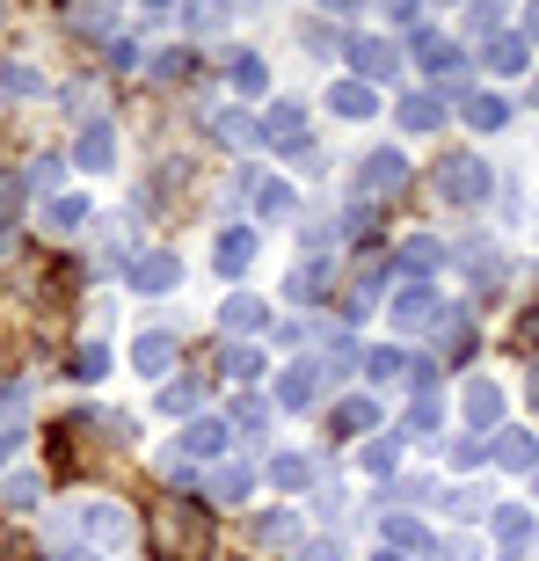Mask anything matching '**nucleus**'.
<instances>
[{
  "instance_id": "nucleus-1",
  "label": "nucleus",
  "mask_w": 539,
  "mask_h": 561,
  "mask_svg": "<svg viewBox=\"0 0 539 561\" xmlns=\"http://www.w3.org/2000/svg\"><path fill=\"white\" fill-rule=\"evenodd\" d=\"M431 190H437V205L474 211V205H489V197H496V175H489V161H481V153H452V161H437Z\"/></svg>"
},
{
  "instance_id": "nucleus-2",
  "label": "nucleus",
  "mask_w": 539,
  "mask_h": 561,
  "mask_svg": "<svg viewBox=\"0 0 539 561\" xmlns=\"http://www.w3.org/2000/svg\"><path fill=\"white\" fill-rule=\"evenodd\" d=\"M249 263H255V233L249 227H219L211 233V271L219 277H249Z\"/></svg>"
},
{
  "instance_id": "nucleus-3",
  "label": "nucleus",
  "mask_w": 539,
  "mask_h": 561,
  "mask_svg": "<svg viewBox=\"0 0 539 561\" xmlns=\"http://www.w3.org/2000/svg\"><path fill=\"white\" fill-rule=\"evenodd\" d=\"M351 66H357V81L372 88V81H394L401 73V51L387 37H351Z\"/></svg>"
},
{
  "instance_id": "nucleus-4",
  "label": "nucleus",
  "mask_w": 539,
  "mask_h": 561,
  "mask_svg": "<svg viewBox=\"0 0 539 561\" xmlns=\"http://www.w3.org/2000/svg\"><path fill=\"white\" fill-rule=\"evenodd\" d=\"M81 533L103 547H131V511L125 503H81Z\"/></svg>"
},
{
  "instance_id": "nucleus-5",
  "label": "nucleus",
  "mask_w": 539,
  "mask_h": 561,
  "mask_svg": "<svg viewBox=\"0 0 539 561\" xmlns=\"http://www.w3.org/2000/svg\"><path fill=\"white\" fill-rule=\"evenodd\" d=\"M131 285H139V291H175V285H183V263H175L168 249H139V263H131Z\"/></svg>"
},
{
  "instance_id": "nucleus-6",
  "label": "nucleus",
  "mask_w": 539,
  "mask_h": 561,
  "mask_svg": "<svg viewBox=\"0 0 539 561\" xmlns=\"http://www.w3.org/2000/svg\"><path fill=\"white\" fill-rule=\"evenodd\" d=\"M401 183H409V161H401V153H365V168H357V190H365V197L401 190Z\"/></svg>"
},
{
  "instance_id": "nucleus-7",
  "label": "nucleus",
  "mask_w": 539,
  "mask_h": 561,
  "mask_svg": "<svg viewBox=\"0 0 539 561\" xmlns=\"http://www.w3.org/2000/svg\"><path fill=\"white\" fill-rule=\"evenodd\" d=\"M459 409H467V423H474V431H489V423L503 416V387H496V379H467Z\"/></svg>"
},
{
  "instance_id": "nucleus-8",
  "label": "nucleus",
  "mask_w": 539,
  "mask_h": 561,
  "mask_svg": "<svg viewBox=\"0 0 539 561\" xmlns=\"http://www.w3.org/2000/svg\"><path fill=\"white\" fill-rule=\"evenodd\" d=\"M489 453H496V467H511V474H532L539 467V437L532 431H503Z\"/></svg>"
},
{
  "instance_id": "nucleus-9",
  "label": "nucleus",
  "mask_w": 539,
  "mask_h": 561,
  "mask_svg": "<svg viewBox=\"0 0 539 561\" xmlns=\"http://www.w3.org/2000/svg\"><path fill=\"white\" fill-rule=\"evenodd\" d=\"M227 423H219V416H197V423H190V431H183V459H219V453H227Z\"/></svg>"
},
{
  "instance_id": "nucleus-10",
  "label": "nucleus",
  "mask_w": 539,
  "mask_h": 561,
  "mask_svg": "<svg viewBox=\"0 0 539 561\" xmlns=\"http://www.w3.org/2000/svg\"><path fill=\"white\" fill-rule=\"evenodd\" d=\"M73 161L95 168V175H110V168H117V139H110V125H88L81 139H73Z\"/></svg>"
},
{
  "instance_id": "nucleus-11",
  "label": "nucleus",
  "mask_w": 539,
  "mask_h": 561,
  "mask_svg": "<svg viewBox=\"0 0 539 561\" xmlns=\"http://www.w3.org/2000/svg\"><path fill=\"white\" fill-rule=\"evenodd\" d=\"M496 547H503V561H518L525 547H532V518H525L518 503H503V511H496Z\"/></svg>"
},
{
  "instance_id": "nucleus-12",
  "label": "nucleus",
  "mask_w": 539,
  "mask_h": 561,
  "mask_svg": "<svg viewBox=\"0 0 539 561\" xmlns=\"http://www.w3.org/2000/svg\"><path fill=\"white\" fill-rule=\"evenodd\" d=\"M131 365H139L146 379L175 373V335H139V343H131Z\"/></svg>"
},
{
  "instance_id": "nucleus-13",
  "label": "nucleus",
  "mask_w": 539,
  "mask_h": 561,
  "mask_svg": "<svg viewBox=\"0 0 539 561\" xmlns=\"http://www.w3.org/2000/svg\"><path fill=\"white\" fill-rule=\"evenodd\" d=\"M329 110H335V117H372V110H379V88H365V81H335V88H329Z\"/></svg>"
},
{
  "instance_id": "nucleus-14",
  "label": "nucleus",
  "mask_w": 539,
  "mask_h": 561,
  "mask_svg": "<svg viewBox=\"0 0 539 561\" xmlns=\"http://www.w3.org/2000/svg\"><path fill=\"white\" fill-rule=\"evenodd\" d=\"M255 211H263L270 227H277V219H291V211H299V190L277 183V175H263V183H255Z\"/></svg>"
},
{
  "instance_id": "nucleus-15",
  "label": "nucleus",
  "mask_w": 539,
  "mask_h": 561,
  "mask_svg": "<svg viewBox=\"0 0 539 561\" xmlns=\"http://www.w3.org/2000/svg\"><path fill=\"white\" fill-rule=\"evenodd\" d=\"M459 117H467L474 131H503V125H511V103H503V95H467Z\"/></svg>"
},
{
  "instance_id": "nucleus-16",
  "label": "nucleus",
  "mask_w": 539,
  "mask_h": 561,
  "mask_svg": "<svg viewBox=\"0 0 539 561\" xmlns=\"http://www.w3.org/2000/svg\"><path fill=\"white\" fill-rule=\"evenodd\" d=\"M313 394H321V373H313V365H285V379H277V401H285V409H307Z\"/></svg>"
},
{
  "instance_id": "nucleus-17",
  "label": "nucleus",
  "mask_w": 539,
  "mask_h": 561,
  "mask_svg": "<svg viewBox=\"0 0 539 561\" xmlns=\"http://www.w3.org/2000/svg\"><path fill=\"white\" fill-rule=\"evenodd\" d=\"M379 540L401 547V554H437V540H431V533H423L415 518H387V525H379Z\"/></svg>"
},
{
  "instance_id": "nucleus-18",
  "label": "nucleus",
  "mask_w": 539,
  "mask_h": 561,
  "mask_svg": "<svg viewBox=\"0 0 539 561\" xmlns=\"http://www.w3.org/2000/svg\"><path fill=\"white\" fill-rule=\"evenodd\" d=\"M219 321H227L233 335H249V329H263V321H270V307H263V299H249V291H233L227 307H219Z\"/></svg>"
},
{
  "instance_id": "nucleus-19",
  "label": "nucleus",
  "mask_w": 539,
  "mask_h": 561,
  "mask_svg": "<svg viewBox=\"0 0 539 561\" xmlns=\"http://www.w3.org/2000/svg\"><path fill=\"white\" fill-rule=\"evenodd\" d=\"M22 409H30V394H22V387H8V394H0V459L22 445Z\"/></svg>"
},
{
  "instance_id": "nucleus-20",
  "label": "nucleus",
  "mask_w": 539,
  "mask_h": 561,
  "mask_svg": "<svg viewBox=\"0 0 539 561\" xmlns=\"http://www.w3.org/2000/svg\"><path fill=\"white\" fill-rule=\"evenodd\" d=\"M387 313H394V329H423V321H431V291H423V285H401Z\"/></svg>"
},
{
  "instance_id": "nucleus-21",
  "label": "nucleus",
  "mask_w": 539,
  "mask_h": 561,
  "mask_svg": "<svg viewBox=\"0 0 539 561\" xmlns=\"http://www.w3.org/2000/svg\"><path fill=\"white\" fill-rule=\"evenodd\" d=\"M445 125V95H409L401 103V131H437Z\"/></svg>"
},
{
  "instance_id": "nucleus-22",
  "label": "nucleus",
  "mask_w": 539,
  "mask_h": 561,
  "mask_svg": "<svg viewBox=\"0 0 539 561\" xmlns=\"http://www.w3.org/2000/svg\"><path fill=\"white\" fill-rule=\"evenodd\" d=\"M81 219H88V197H73V190H59V197L44 205V227H51V233H73Z\"/></svg>"
},
{
  "instance_id": "nucleus-23",
  "label": "nucleus",
  "mask_w": 539,
  "mask_h": 561,
  "mask_svg": "<svg viewBox=\"0 0 539 561\" xmlns=\"http://www.w3.org/2000/svg\"><path fill=\"white\" fill-rule=\"evenodd\" d=\"M525 59H532V44H525V37H496V44H489V73H525Z\"/></svg>"
},
{
  "instance_id": "nucleus-24",
  "label": "nucleus",
  "mask_w": 539,
  "mask_h": 561,
  "mask_svg": "<svg viewBox=\"0 0 539 561\" xmlns=\"http://www.w3.org/2000/svg\"><path fill=\"white\" fill-rule=\"evenodd\" d=\"M270 481H277V489H307V481H313V459L277 453V459H270Z\"/></svg>"
},
{
  "instance_id": "nucleus-25",
  "label": "nucleus",
  "mask_w": 539,
  "mask_h": 561,
  "mask_svg": "<svg viewBox=\"0 0 539 561\" xmlns=\"http://www.w3.org/2000/svg\"><path fill=\"white\" fill-rule=\"evenodd\" d=\"M249 489H255L249 467H219V474H211V496L219 503H249Z\"/></svg>"
},
{
  "instance_id": "nucleus-26",
  "label": "nucleus",
  "mask_w": 539,
  "mask_h": 561,
  "mask_svg": "<svg viewBox=\"0 0 539 561\" xmlns=\"http://www.w3.org/2000/svg\"><path fill=\"white\" fill-rule=\"evenodd\" d=\"M233 88H241V95H263V88H270V66L255 59V51H233Z\"/></svg>"
},
{
  "instance_id": "nucleus-27",
  "label": "nucleus",
  "mask_w": 539,
  "mask_h": 561,
  "mask_svg": "<svg viewBox=\"0 0 539 561\" xmlns=\"http://www.w3.org/2000/svg\"><path fill=\"white\" fill-rule=\"evenodd\" d=\"M0 81H8V95H37V88H44V73H37L30 59H8V66H0Z\"/></svg>"
},
{
  "instance_id": "nucleus-28",
  "label": "nucleus",
  "mask_w": 539,
  "mask_h": 561,
  "mask_svg": "<svg viewBox=\"0 0 539 561\" xmlns=\"http://www.w3.org/2000/svg\"><path fill=\"white\" fill-rule=\"evenodd\" d=\"M372 423H379V409H372V401H343V409H335V431H343V437L372 431Z\"/></svg>"
},
{
  "instance_id": "nucleus-29",
  "label": "nucleus",
  "mask_w": 539,
  "mask_h": 561,
  "mask_svg": "<svg viewBox=\"0 0 539 561\" xmlns=\"http://www.w3.org/2000/svg\"><path fill=\"white\" fill-rule=\"evenodd\" d=\"M437 416H445V401H437V394H423V401L409 409V437H437Z\"/></svg>"
},
{
  "instance_id": "nucleus-30",
  "label": "nucleus",
  "mask_w": 539,
  "mask_h": 561,
  "mask_svg": "<svg viewBox=\"0 0 539 561\" xmlns=\"http://www.w3.org/2000/svg\"><path fill=\"white\" fill-rule=\"evenodd\" d=\"M285 540H299V518H285V511L255 525V547H285Z\"/></svg>"
},
{
  "instance_id": "nucleus-31",
  "label": "nucleus",
  "mask_w": 539,
  "mask_h": 561,
  "mask_svg": "<svg viewBox=\"0 0 539 561\" xmlns=\"http://www.w3.org/2000/svg\"><path fill=\"white\" fill-rule=\"evenodd\" d=\"M30 503H44V481L37 474H15V481H8V511H30Z\"/></svg>"
},
{
  "instance_id": "nucleus-32",
  "label": "nucleus",
  "mask_w": 539,
  "mask_h": 561,
  "mask_svg": "<svg viewBox=\"0 0 539 561\" xmlns=\"http://www.w3.org/2000/svg\"><path fill=\"white\" fill-rule=\"evenodd\" d=\"M227 22V0H190V30L205 37V30H219Z\"/></svg>"
},
{
  "instance_id": "nucleus-33",
  "label": "nucleus",
  "mask_w": 539,
  "mask_h": 561,
  "mask_svg": "<svg viewBox=\"0 0 539 561\" xmlns=\"http://www.w3.org/2000/svg\"><path fill=\"white\" fill-rule=\"evenodd\" d=\"M365 379H372V387L401 379V351H372V357H365Z\"/></svg>"
},
{
  "instance_id": "nucleus-34",
  "label": "nucleus",
  "mask_w": 539,
  "mask_h": 561,
  "mask_svg": "<svg viewBox=\"0 0 539 561\" xmlns=\"http://www.w3.org/2000/svg\"><path fill=\"white\" fill-rule=\"evenodd\" d=\"M219 131H227V146H255V125L241 110H219Z\"/></svg>"
},
{
  "instance_id": "nucleus-35",
  "label": "nucleus",
  "mask_w": 539,
  "mask_h": 561,
  "mask_svg": "<svg viewBox=\"0 0 539 561\" xmlns=\"http://www.w3.org/2000/svg\"><path fill=\"white\" fill-rule=\"evenodd\" d=\"M161 409H197V379H168V387H161Z\"/></svg>"
},
{
  "instance_id": "nucleus-36",
  "label": "nucleus",
  "mask_w": 539,
  "mask_h": 561,
  "mask_svg": "<svg viewBox=\"0 0 539 561\" xmlns=\"http://www.w3.org/2000/svg\"><path fill=\"white\" fill-rule=\"evenodd\" d=\"M110 373V351H103V343H95V351H81V357H73V379H103Z\"/></svg>"
},
{
  "instance_id": "nucleus-37",
  "label": "nucleus",
  "mask_w": 539,
  "mask_h": 561,
  "mask_svg": "<svg viewBox=\"0 0 539 561\" xmlns=\"http://www.w3.org/2000/svg\"><path fill=\"white\" fill-rule=\"evenodd\" d=\"M401 255H409V271H431V263H437V241H431V233H415Z\"/></svg>"
},
{
  "instance_id": "nucleus-38",
  "label": "nucleus",
  "mask_w": 539,
  "mask_h": 561,
  "mask_svg": "<svg viewBox=\"0 0 539 561\" xmlns=\"http://www.w3.org/2000/svg\"><path fill=\"white\" fill-rule=\"evenodd\" d=\"M153 73H161V81H183V73H190V51H161V59H153Z\"/></svg>"
},
{
  "instance_id": "nucleus-39",
  "label": "nucleus",
  "mask_w": 539,
  "mask_h": 561,
  "mask_svg": "<svg viewBox=\"0 0 539 561\" xmlns=\"http://www.w3.org/2000/svg\"><path fill=\"white\" fill-rule=\"evenodd\" d=\"M227 365H233V379H255V373H263V357H255V351H227Z\"/></svg>"
},
{
  "instance_id": "nucleus-40",
  "label": "nucleus",
  "mask_w": 539,
  "mask_h": 561,
  "mask_svg": "<svg viewBox=\"0 0 539 561\" xmlns=\"http://www.w3.org/2000/svg\"><path fill=\"white\" fill-rule=\"evenodd\" d=\"M299 561H343V547H335V540H313V547H307Z\"/></svg>"
},
{
  "instance_id": "nucleus-41",
  "label": "nucleus",
  "mask_w": 539,
  "mask_h": 561,
  "mask_svg": "<svg viewBox=\"0 0 539 561\" xmlns=\"http://www.w3.org/2000/svg\"><path fill=\"white\" fill-rule=\"evenodd\" d=\"M379 8H387L394 22H409V15H415V0H379Z\"/></svg>"
},
{
  "instance_id": "nucleus-42",
  "label": "nucleus",
  "mask_w": 539,
  "mask_h": 561,
  "mask_svg": "<svg viewBox=\"0 0 539 561\" xmlns=\"http://www.w3.org/2000/svg\"><path fill=\"white\" fill-rule=\"evenodd\" d=\"M525 44H539V0L525 8Z\"/></svg>"
},
{
  "instance_id": "nucleus-43",
  "label": "nucleus",
  "mask_w": 539,
  "mask_h": 561,
  "mask_svg": "<svg viewBox=\"0 0 539 561\" xmlns=\"http://www.w3.org/2000/svg\"><path fill=\"white\" fill-rule=\"evenodd\" d=\"M379 561H409V554H387V547H379Z\"/></svg>"
},
{
  "instance_id": "nucleus-44",
  "label": "nucleus",
  "mask_w": 539,
  "mask_h": 561,
  "mask_svg": "<svg viewBox=\"0 0 539 561\" xmlns=\"http://www.w3.org/2000/svg\"><path fill=\"white\" fill-rule=\"evenodd\" d=\"M66 561H88V554H73V547H66Z\"/></svg>"
},
{
  "instance_id": "nucleus-45",
  "label": "nucleus",
  "mask_w": 539,
  "mask_h": 561,
  "mask_svg": "<svg viewBox=\"0 0 539 561\" xmlns=\"http://www.w3.org/2000/svg\"><path fill=\"white\" fill-rule=\"evenodd\" d=\"M532 496H539V467H532Z\"/></svg>"
},
{
  "instance_id": "nucleus-46",
  "label": "nucleus",
  "mask_w": 539,
  "mask_h": 561,
  "mask_svg": "<svg viewBox=\"0 0 539 561\" xmlns=\"http://www.w3.org/2000/svg\"><path fill=\"white\" fill-rule=\"evenodd\" d=\"M532 401H539V373H532Z\"/></svg>"
},
{
  "instance_id": "nucleus-47",
  "label": "nucleus",
  "mask_w": 539,
  "mask_h": 561,
  "mask_svg": "<svg viewBox=\"0 0 539 561\" xmlns=\"http://www.w3.org/2000/svg\"><path fill=\"white\" fill-rule=\"evenodd\" d=\"M321 8H343V0H321Z\"/></svg>"
},
{
  "instance_id": "nucleus-48",
  "label": "nucleus",
  "mask_w": 539,
  "mask_h": 561,
  "mask_svg": "<svg viewBox=\"0 0 539 561\" xmlns=\"http://www.w3.org/2000/svg\"><path fill=\"white\" fill-rule=\"evenodd\" d=\"M146 8H168V0H146Z\"/></svg>"
}]
</instances>
